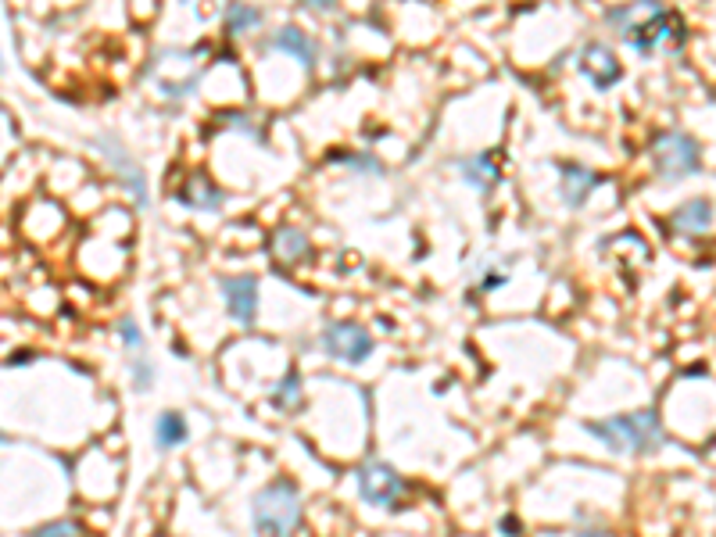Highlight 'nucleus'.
<instances>
[{
  "instance_id": "a211bd4d",
  "label": "nucleus",
  "mask_w": 716,
  "mask_h": 537,
  "mask_svg": "<svg viewBox=\"0 0 716 537\" xmlns=\"http://www.w3.org/2000/svg\"><path fill=\"white\" fill-rule=\"evenodd\" d=\"M273 405H280V409H298L301 405V376L298 373H287L280 380V387L273 391Z\"/></svg>"
},
{
  "instance_id": "4be33fe9",
  "label": "nucleus",
  "mask_w": 716,
  "mask_h": 537,
  "mask_svg": "<svg viewBox=\"0 0 716 537\" xmlns=\"http://www.w3.org/2000/svg\"><path fill=\"white\" fill-rule=\"evenodd\" d=\"M502 530H505V534H509V537L520 534V523H516V516H505V520H502Z\"/></svg>"
},
{
  "instance_id": "7ed1b4c3",
  "label": "nucleus",
  "mask_w": 716,
  "mask_h": 537,
  "mask_svg": "<svg viewBox=\"0 0 716 537\" xmlns=\"http://www.w3.org/2000/svg\"><path fill=\"white\" fill-rule=\"evenodd\" d=\"M258 537H294L301 523V491L294 480H273L251 502Z\"/></svg>"
},
{
  "instance_id": "f257e3e1",
  "label": "nucleus",
  "mask_w": 716,
  "mask_h": 537,
  "mask_svg": "<svg viewBox=\"0 0 716 537\" xmlns=\"http://www.w3.org/2000/svg\"><path fill=\"white\" fill-rule=\"evenodd\" d=\"M609 26L641 54H652L663 43H681L684 36L681 18L666 11L659 0H634L627 8H616L609 15Z\"/></svg>"
},
{
  "instance_id": "9d476101",
  "label": "nucleus",
  "mask_w": 716,
  "mask_h": 537,
  "mask_svg": "<svg viewBox=\"0 0 716 537\" xmlns=\"http://www.w3.org/2000/svg\"><path fill=\"white\" fill-rule=\"evenodd\" d=\"M598 187V176L584 165H563V179H559V197L570 208H580L591 197V190Z\"/></svg>"
},
{
  "instance_id": "a878e982",
  "label": "nucleus",
  "mask_w": 716,
  "mask_h": 537,
  "mask_svg": "<svg viewBox=\"0 0 716 537\" xmlns=\"http://www.w3.org/2000/svg\"><path fill=\"white\" fill-rule=\"evenodd\" d=\"M179 4H190V0H179Z\"/></svg>"
},
{
  "instance_id": "4468645a",
  "label": "nucleus",
  "mask_w": 716,
  "mask_h": 537,
  "mask_svg": "<svg viewBox=\"0 0 716 537\" xmlns=\"http://www.w3.org/2000/svg\"><path fill=\"white\" fill-rule=\"evenodd\" d=\"M190 437V427L187 419L179 416V412H162L158 416V423H154V444L162 448V452H172V448H179V444Z\"/></svg>"
},
{
  "instance_id": "412c9836",
  "label": "nucleus",
  "mask_w": 716,
  "mask_h": 537,
  "mask_svg": "<svg viewBox=\"0 0 716 537\" xmlns=\"http://www.w3.org/2000/svg\"><path fill=\"white\" fill-rule=\"evenodd\" d=\"M133 373H137V391H147V387H151V362H147L144 355H137L133 358Z\"/></svg>"
},
{
  "instance_id": "39448f33",
  "label": "nucleus",
  "mask_w": 716,
  "mask_h": 537,
  "mask_svg": "<svg viewBox=\"0 0 716 537\" xmlns=\"http://www.w3.org/2000/svg\"><path fill=\"white\" fill-rule=\"evenodd\" d=\"M355 484H358V495L362 502L376 505V509H398L401 495H405V480L398 477V469L391 462H366V466L355 473Z\"/></svg>"
},
{
  "instance_id": "9b49d317",
  "label": "nucleus",
  "mask_w": 716,
  "mask_h": 537,
  "mask_svg": "<svg viewBox=\"0 0 716 537\" xmlns=\"http://www.w3.org/2000/svg\"><path fill=\"white\" fill-rule=\"evenodd\" d=\"M273 51L290 54V58L298 61L301 69H308V72L316 69V43L308 40V33H301L298 26H283L273 40Z\"/></svg>"
},
{
  "instance_id": "aec40b11",
  "label": "nucleus",
  "mask_w": 716,
  "mask_h": 537,
  "mask_svg": "<svg viewBox=\"0 0 716 537\" xmlns=\"http://www.w3.org/2000/svg\"><path fill=\"white\" fill-rule=\"evenodd\" d=\"M119 337H122V344H126V348L144 351V337H140V326L133 323V319H122V323H119Z\"/></svg>"
},
{
  "instance_id": "0eeeda50",
  "label": "nucleus",
  "mask_w": 716,
  "mask_h": 537,
  "mask_svg": "<svg viewBox=\"0 0 716 537\" xmlns=\"http://www.w3.org/2000/svg\"><path fill=\"white\" fill-rule=\"evenodd\" d=\"M222 298H226V312H230L244 330L255 326V319H258V280L255 276H230V280H222Z\"/></svg>"
},
{
  "instance_id": "f3484780",
  "label": "nucleus",
  "mask_w": 716,
  "mask_h": 537,
  "mask_svg": "<svg viewBox=\"0 0 716 537\" xmlns=\"http://www.w3.org/2000/svg\"><path fill=\"white\" fill-rule=\"evenodd\" d=\"M101 147H108V162L115 165V169H119L122 176L129 179L126 187H133V194H137V201H140V205H144V201H147V190H144V176H140V169H137V165H126V162H122V151H119V147H115V144H108V140H104Z\"/></svg>"
},
{
  "instance_id": "5701e85b",
  "label": "nucleus",
  "mask_w": 716,
  "mask_h": 537,
  "mask_svg": "<svg viewBox=\"0 0 716 537\" xmlns=\"http://www.w3.org/2000/svg\"><path fill=\"white\" fill-rule=\"evenodd\" d=\"M301 4H305V8H312V11H326L333 0H301Z\"/></svg>"
},
{
  "instance_id": "6ab92c4d",
  "label": "nucleus",
  "mask_w": 716,
  "mask_h": 537,
  "mask_svg": "<svg viewBox=\"0 0 716 537\" xmlns=\"http://www.w3.org/2000/svg\"><path fill=\"white\" fill-rule=\"evenodd\" d=\"M29 537H83V527H79L76 520H54L29 530Z\"/></svg>"
},
{
  "instance_id": "20e7f679",
  "label": "nucleus",
  "mask_w": 716,
  "mask_h": 537,
  "mask_svg": "<svg viewBox=\"0 0 716 537\" xmlns=\"http://www.w3.org/2000/svg\"><path fill=\"white\" fill-rule=\"evenodd\" d=\"M652 158H656L659 176L670 179V183L695 176L702 169V147L688 133H659L656 144H652Z\"/></svg>"
},
{
  "instance_id": "423d86ee",
  "label": "nucleus",
  "mask_w": 716,
  "mask_h": 537,
  "mask_svg": "<svg viewBox=\"0 0 716 537\" xmlns=\"http://www.w3.org/2000/svg\"><path fill=\"white\" fill-rule=\"evenodd\" d=\"M323 348L330 358L344 362V366H362L373 355V333L358 323H330L323 330Z\"/></svg>"
},
{
  "instance_id": "2eb2a0df",
  "label": "nucleus",
  "mask_w": 716,
  "mask_h": 537,
  "mask_svg": "<svg viewBox=\"0 0 716 537\" xmlns=\"http://www.w3.org/2000/svg\"><path fill=\"white\" fill-rule=\"evenodd\" d=\"M459 169H462V176H466L477 190H491L498 183V176H502V172H498L495 154H477V158H466Z\"/></svg>"
},
{
  "instance_id": "6e6552de",
  "label": "nucleus",
  "mask_w": 716,
  "mask_h": 537,
  "mask_svg": "<svg viewBox=\"0 0 716 537\" xmlns=\"http://www.w3.org/2000/svg\"><path fill=\"white\" fill-rule=\"evenodd\" d=\"M580 72H584V79L595 90H609V86H616L623 79L620 61H616V54L609 51L606 43H588L580 51Z\"/></svg>"
},
{
  "instance_id": "f03ea898",
  "label": "nucleus",
  "mask_w": 716,
  "mask_h": 537,
  "mask_svg": "<svg viewBox=\"0 0 716 537\" xmlns=\"http://www.w3.org/2000/svg\"><path fill=\"white\" fill-rule=\"evenodd\" d=\"M584 430L616 455H652L666 444L663 423H659L656 409H638V412H623V416H609V419H591V423H584Z\"/></svg>"
},
{
  "instance_id": "b1692460",
  "label": "nucleus",
  "mask_w": 716,
  "mask_h": 537,
  "mask_svg": "<svg viewBox=\"0 0 716 537\" xmlns=\"http://www.w3.org/2000/svg\"><path fill=\"white\" fill-rule=\"evenodd\" d=\"M577 537H613L609 530H598V527H588V530H580Z\"/></svg>"
},
{
  "instance_id": "393cba45",
  "label": "nucleus",
  "mask_w": 716,
  "mask_h": 537,
  "mask_svg": "<svg viewBox=\"0 0 716 537\" xmlns=\"http://www.w3.org/2000/svg\"><path fill=\"white\" fill-rule=\"evenodd\" d=\"M4 441H8V437H4V434H0V444H4Z\"/></svg>"
},
{
  "instance_id": "1a4fd4ad",
  "label": "nucleus",
  "mask_w": 716,
  "mask_h": 537,
  "mask_svg": "<svg viewBox=\"0 0 716 537\" xmlns=\"http://www.w3.org/2000/svg\"><path fill=\"white\" fill-rule=\"evenodd\" d=\"M670 226L677 233H688V237H702V233L713 230V205L706 197H695V201H688V205H681L670 215Z\"/></svg>"
},
{
  "instance_id": "ddd939ff",
  "label": "nucleus",
  "mask_w": 716,
  "mask_h": 537,
  "mask_svg": "<svg viewBox=\"0 0 716 537\" xmlns=\"http://www.w3.org/2000/svg\"><path fill=\"white\" fill-rule=\"evenodd\" d=\"M308 255H312V244H308L305 233L294 230V226H283V230H276L273 258H280L283 265H301Z\"/></svg>"
},
{
  "instance_id": "dca6fc26",
  "label": "nucleus",
  "mask_w": 716,
  "mask_h": 537,
  "mask_svg": "<svg viewBox=\"0 0 716 537\" xmlns=\"http://www.w3.org/2000/svg\"><path fill=\"white\" fill-rule=\"evenodd\" d=\"M262 26V11L251 8V4H240V0H233L230 11H226V29L230 33H251V29Z\"/></svg>"
},
{
  "instance_id": "f8f14e48",
  "label": "nucleus",
  "mask_w": 716,
  "mask_h": 537,
  "mask_svg": "<svg viewBox=\"0 0 716 537\" xmlns=\"http://www.w3.org/2000/svg\"><path fill=\"white\" fill-rule=\"evenodd\" d=\"M179 201L187 208H194V212H215V208L222 205V190L215 187L205 172H197V176L187 179V187L179 190Z\"/></svg>"
}]
</instances>
